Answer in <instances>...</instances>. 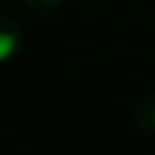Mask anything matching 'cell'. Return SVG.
Masks as SVG:
<instances>
[{
    "label": "cell",
    "instance_id": "obj_1",
    "mask_svg": "<svg viewBox=\"0 0 155 155\" xmlns=\"http://www.w3.org/2000/svg\"><path fill=\"white\" fill-rule=\"evenodd\" d=\"M19 46V36H17V27L7 19L0 17V61L10 58Z\"/></svg>",
    "mask_w": 155,
    "mask_h": 155
},
{
    "label": "cell",
    "instance_id": "obj_2",
    "mask_svg": "<svg viewBox=\"0 0 155 155\" xmlns=\"http://www.w3.org/2000/svg\"><path fill=\"white\" fill-rule=\"evenodd\" d=\"M24 5H29V7H34V10H44V7H48V5H53L56 0H22Z\"/></svg>",
    "mask_w": 155,
    "mask_h": 155
}]
</instances>
